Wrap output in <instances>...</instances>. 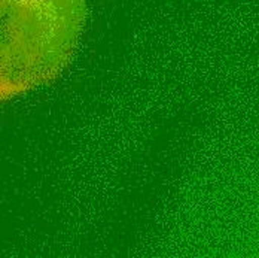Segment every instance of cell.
<instances>
[{"label": "cell", "instance_id": "1", "mask_svg": "<svg viewBox=\"0 0 259 258\" xmlns=\"http://www.w3.org/2000/svg\"><path fill=\"white\" fill-rule=\"evenodd\" d=\"M85 18V0H2L3 64L9 82L40 81L73 51Z\"/></svg>", "mask_w": 259, "mask_h": 258}]
</instances>
